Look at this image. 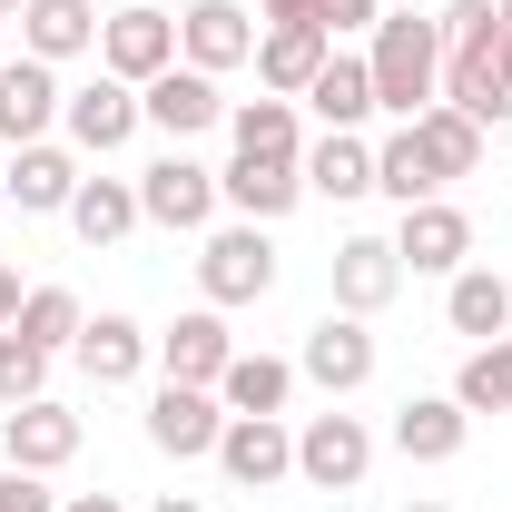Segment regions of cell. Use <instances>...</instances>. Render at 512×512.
<instances>
[{"instance_id":"obj_11","label":"cell","mask_w":512,"mask_h":512,"mask_svg":"<svg viewBox=\"0 0 512 512\" xmlns=\"http://www.w3.org/2000/svg\"><path fill=\"white\" fill-rule=\"evenodd\" d=\"M69 453H79V414L69 404H10V424H0V463L10 473H60Z\"/></svg>"},{"instance_id":"obj_13","label":"cell","mask_w":512,"mask_h":512,"mask_svg":"<svg viewBox=\"0 0 512 512\" xmlns=\"http://www.w3.org/2000/svg\"><path fill=\"white\" fill-rule=\"evenodd\" d=\"M325 60H335V40H325L316 20H266V30H256V79H266L276 99H306Z\"/></svg>"},{"instance_id":"obj_7","label":"cell","mask_w":512,"mask_h":512,"mask_svg":"<svg viewBox=\"0 0 512 512\" xmlns=\"http://www.w3.org/2000/svg\"><path fill=\"white\" fill-rule=\"evenodd\" d=\"M217 463H227L237 493H276V483L296 473V434H286V414H227Z\"/></svg>"},{"instance_id":"obj_34","label":"cell","mask_w":512,"mask_h":512,"mask_svg":"<svg viewBox=\"0 0 512 512\" xmlns=\"http://www.w3.org/2000/svg\"><path fill=\"white\" fill-rule=\"evenodd\" d=\"M0 512H60L50 473H0Z\"/></svg>"},{"instance_id":"obj_24","label":"cell","mask_w":512,"mask_h":512,"mask_svg":"<svg viewBox=\"0 0 512 512\" xmlns=\"http://www.w3.org/2000/svg\"><path fill=\"white\" fill-rule=\"evenodd\" d=\"M444 325H453V335H473V345L512 335V286L493 276V266H463V276H444Z\"/></svg>"},{"instance_id":"obj_40","label":"cell","mask_w":512,"mask_h":512,"mask_svg":"<svg viewBox=\"0 0 512 512\" xmlns=\"http://www.w3.org/2000/svg\"><path fill=\"white\" fill-rule=\"evenodd\" d=\"M503 99H512V40H503Z\"/></svg>"},{"instance_id":"obj_32","label":"cell","mask_w":512,"mask_h":512,"mask_svg":"<svg viewBox=\"0 0 512 512\" xmlns=\"http://www.w3.org/2000/svg\"><path fill=\"white\" fill-rule=\"evenodd\" d=\"M40 384H50V355L0 325V404H40Z\"/></svg>"},{"instance_id":"obj_41","label":"cell","mask_w":512,"mask_h":512,"mask_svg":"<svg viewBox=\"0 0 512 512\" xmlns=\"http://www.w3.org/2000/svg\"><path fill=\"white\" fill-rule=\"evenodd\" d=\"M0 20H20V0H0Z\"/></svg>"},{"instance_id":"obj_42","label":"cell","mask_w":512,"mask_h":512,"mask_svg":"<svg viewBox=\"0 0 512 512\" xmlns=\"http://www.w3.org/2000/svg\"><path fill=\"white\" fill-rule=\"evenodd\" d=\"M404 512H444V503H404Z\"/></svg>"},{"instance_id":"obj_33","label":"cell","mask_w":512,"mask_h":512,"mask_svg":"<svg viewBox=\"0 0 512 512\" xmlns=\"http://www.w3.org/2000/svg\"><path fill=\"white\" fill-rule=\"evenodd\" d=\"M375 20H384V0H316L325 40H355V30H375Z\"/></svg>"},{"instance_id":"obj_20","label":"cell","mask_w":512,"mask_h":512,"mask_svg":"<svg viewBox=\"0 0 512 512\" xmlns=\"http://www.w3.org/2000/svg\"><path fill=\"white\" fill-rule=\"evenodd\" d=\"M463 434H473V414H463L453 394H404V404H394V453H404V463H453Z\"/></svg>"},{"instance_id":"obj_17","label":"cell","mask_w":512,"mask_h":512,"mask_svg":"<svg viewBox=\"0 0 512 512\" xmlns=\"http://www.w3.org/2000/svg\"><path fill=\"white\" fill-rule=\"evenodd\" d=\"M217 197L256 217V227H276L296 197H306V158H237V168H217Z\"/></svg>"},{"instance_id":"obj_39","label":"cell","mask_w":512,"mask_h":512,"mask_svg":"<svg viewBox=\"0 0 512 512\" xmlns=\"http://www.w3.org/2000/svg\"><path fill=\"white\" fill-rule=\"evenodd\" d=\"M493 20H503V40H512V0H493Z\"/></svg>"},{"instance_id":"obj_6","label":"cell","mask_w":512,"mask_h":512,"mask_svg":"<svg viewBox=\"0 0 512 512\" xmlns=\"http://www.w3.org/2000/svg\"><path fill=\"white\" fill-rule=\"evenodd\" d=\"M394 256H404V276H463L473 266V217L453 197H424V207H404Z\"/></svg>"},{"instance_id":"obj_4","label":"cell","mask_w":512,"mask_h":512,"mask_svg":"<svg viewBox=\"0 0 512 512\" xmlns=\"http://www.w3.org/2000/svg\"><path fill=\"white\" fill-rule=\"evenodd\" d=\"M217 434H227V404H217V384H158V394H148V444L168 453V463L217 453Z\"/></svg>"},{"instance_id":"obj_25","label":"cell","mask_w":512,"mask_h":512,"mask_svg":"<svg viewBox=\"0 0 512 512\" xmlns=\"http://www.w3.org/2000/svg\"><path fill=\"white\" fill-rule=\"evenodd\" d=\"M306 188L316 197H375V148H365V128H325L316 148H306Z\"/></svg>"},{"instance_id":"obj_3","label":"cell","mask_w":512,"mask_h":512,"mask_svg":"<svg viewBox=\"0 0 512 512\" xmlns=\"http://www.w3.org/2000/svg\"><path fill=\"white\" fill-rule=\"evenodd\" d=\"M296 473H306L316 493H355V483L375 473L365 414H306V424H296Z\"/></svg>"},{"instance_id":"obj_27","label":"cell","mask_w":512,"mask_h":512,"mask_svg":"<svg viewBox=\"0 0 512 512\" xmlns=\"http://www.w3.org/2000/svg\"><path fill=\"white\" fill-rule=\"evenodd\" d=\"M69 227H79V247H119L128 227H138V188H128V178H79Z\"/></svg>"},{"instance_id":"obj_15","label":"cell","mask_w":512,"mask_h":512,"mask_svg":"<svg viewBox=\"0 0 512 512\" xmlns=\"http://www.w3.org/2000/svg\"><path fill=\"white\" fill-rule=\"evenodd\" d=\"M60 99H69V89L50 79V60H30V50H20V60H0V138H10V148L50 138Z\"/></svg>"},{"instance_id":"obj_18","label":"cell","mask_w":512,"mask_h":512,"mask_svg":"<svg viewBox=\"0 0 512 512\" xmlns=\"http://www.w3.org/2000/svg\"><path fill=\"white\" fill-rule=\"evenodd\" d=\"M158 365H168V384H217L227 365H237V335H227V316H217V306L178 316L168 335H158Z\"/></svg>"},{"instance_id":"obj_14","label":"cell","mask_w":512,"mask_h":512,"mask_svg":"<svg viewBox=\"0 0 512 512\" xmlns=\"http://www.w3.org/2000/svg\"><path fill=\"white\" fill-rule=\"evenodd\" d=\"M138 119L148 128H168V138H197V128H217L227 119V99H217V79H207V69H158V79H148V89H138Z\"/></svg>"},{"instance_id":"obj_19","label":"cell","mask_w":512,"mask_h":512,"mask_svg":"<svg viewBox=\"0 0 512 512\" xmlns=\"http://www.w3.org/2000/svg\"><path fill=\"white\" fill-rule=\"evenodd\" d=\"M69 355H79V375H89V384H138V375H148V355H158V335H148L138 316H89Z\"/></svg>"},{"instance_id":"obj_22","label":"cell","mask_w":512,"mask_h":512,"mask_svg":"<svg viewBox=\"0 0 512 512\" xmlns=\"http://www.w3.org/2000/svg\"><path fill=\"white\" fill-rule=\"evenodd\" d=\"M20 50L30 60H79V50H99V10L89 0H20Z\"/></svg>"},{"instance_id":"obj_26","label":"cell","mask_w":512,"mask_h":512,"mask_svg":"<svg viewBox=\"0 0 512 512\" xmlns=\"http://www.w3.org/2000/svg\"><path fill=\"white\" fill-rule=\"evenodd\" d=\"M306 109H316L325 128H365L375 119V69L355 60V50H335V60L316 69V89H306Z\"/></svg>"},{"instance_id":"obj_2","label":"cell","mask_w":512,"mask_h":512,"mask_svg":"<svg viewBox=\"0 0 512 512\" xmlns=\"http://www.w3.org/2000/svg\"><path fill=\"white\" fill-rule=\"evenodd\" d=\"M197 286H207V306H256V296L276 286V247H266V227H256V217L217 227V237L197 247Z\"/></svg>"},{"instance_id":"obj_43","label":"cell","mask_w":512,"mask_h":512,"mask_svg":"<svg viewBox=\"0 0 512 512\" xmlns=\"http://www.w3.org/2000/svg\"><path fill=\"white\" fill-rule=\"evenodd\" d=\"M0 207H10V197H0Z\"/></svg>"},{"instance_id":"obj_35","label":"cell","mask_w":512,"mask_h":512,"mask_svg":"<svg viewBox=\"0 0 512 512\" xmlns=\"http://www.w3.org/2000/svg\"><path fill=\"white\" fill-rule=\"evenodd\" d=\"M256 20H316V0H256Z\"/></svg>"},{"instance_id":"obj_1","label":"cell","mask_w":512,"mask_h":512,"mask_svg":"<svg viewBox=\"0 0 512 512\" xmlns=\"http://www.w3.org/2000/svg\"><path fill=\"white\" fill-rule=\"evenodd\" d=\"M365 69H375V109L424 119V109L444 99V30H434V20H414V10H384Z\"/></svg>"},{"instance_id":"obj_23","label":"cell","mask_w":512,"mask_h":512,"mask_svg":"<svg viewBox=\"0 0 512 512\" xmlns=\"http://www.w3.org/2000/svg\"><path fill=\"white\" fill-rule=\"evenodd\" d=\"M404 128H414V158L434 168V188H453V178H473V168H483V128L463 119V109H444V99H434L424 119H404Z\"/></svg>"},{"instance_id":"obj_31","label":"cell","mask_w":512,"mask_h":512,"mask_svg":"<svg viewBox=\"0 0 512 512\" xmlns=\"http://www.w3.org/2000/svg\"><path fill=\"white\" fill-rule=\"evenodd\" d=\"M79 296H69V286H30V296H20V316H10V335H30V345H40V355H60V345H79Z\"/></svg>"},{"instance_id":"obj_12","label":"cell","mask_w":512,"mask_h":512,"mask_svg":"<svg viewBox=\"0 0 512 512\" xmlns=\"http://www.w3.org/2000/svg\"><path fill=\"white\" fill-rule=\"evenodd\" d=\"M178 60L188 69H237V60H256V20L237 10V0H188L178 10Z\"/></svg>"},{"instance_id":"obj_29","label":"cell","mask_w":512,"mask_h":512,"mask_svg":"<svg viewBox=\"0 0 512 512\" xmlns=\"http://www.w3.org/2000/svg\"><path fill=\"white\" fill-rule=\"evenodd\" d=\"M286 394H296V365H286V355H237V365L217 375V404H227V414H286Z\"/></svg>"},{"instance_id":"obj_9","label":"cell","mask_w":512,"mask_h":512,"mask_svg":"<svg viewBox=\"0 0 512 512\" xmlns=\"http://www.w3.org/2000/svg\"><path fill=\"white\" fill-rule=\"evenodd\" d=\"M138 217L148 227H207L217 217V168H197V158H158V168H138Z\"/></svg>"},{"instance_id":"obj_16","label":"cell","mask_w":512,"mask_h":512,"mask_svg":"<svg viewBox=\"0 0 512 512\" xmlns=\"http://www.w3.org/2000/svg\"><path fill=\"white\" fill-rule=\"evenodd\" d=\"M394 286H404L394 237H345V247H335V306H345V316H384Z\"/></svg>"},{"instance_id":"obj_5","label":"cell","mask_w":512,"mask_h":512,"mask_svg":"<svg viewBox=\"0 0 512 512\" xmlns=\"http://www.w3.org/2000/svg\"><path fill=\"white\" fill-rule=\"evenodd\" d=\"M99 69L109 79H128V89H148L158 69H178V20L168 10H119V20H99Z\"/></svg>"},{"instance_id":"obj_10","label":"cell","mask_w":512,"mask_h":512,"mask_svg":"<svg viewBox=\"0 0 512 512\" xmlns=\"http://www.w3.org/2000/svg\"><path fill=\"white\" fill-rule=\"evenodd\" d=\"M60 128H69V148L109 158V148H128V138H138V89L99 69L89 89H69V99H60Z\"/></svg>"},{"instance_id":"obj_21","label":"cell","mask_w":512,"mask_h":512,"mask_svg":"<svg viewBox=\"0 0 512 512\" xmlns=\"http://www.w3.org/2000/svg\"><path fill=\"white\" fill-rule=\"evenodd\" d=\"M0 197H10L20 217H50V207H69V197H79V158H69V148H50V138H30V148L10 158Z\"/></svg>"},{"instance_id":"obj_28","label":"cell","mask_w":512,"mask_h":512,"mask_svg":"<svg viewBox=\"0 0 512 512\" xmlns=\"http://www.w3.org/2000/svg\"><path fill=\"white\" fill-rule=\"evenodd\" d=\"M227 128H237V158H306V138H296V99H237L227 109Z\"/></svg>"},{"instance_id":"obj_37","label":"cell","mask_w":512,"mask_h":512,"mask_svg":"<svg viewBox=\"0 0 512 512\" xmlns=\"http://www.w3.org/2000/svg\"><path fill=\"white\" fill-rule=\"evenodd\" d=\"M60 512H128L119 493H79V503H60Z\"/></svg>"},{"instance_id":"obj_38","label":"cell","mask_w":512,"mask_h":512,"mask_svg":"<svg viewBox=\"0 0 512 512\" xmlns=\"http://www.w3.org/2000/svg\"><path fill=\"white\" fill-rule=\"evenodd\" d=\"M148 512H207V503H178V493H168V503H148Z\"/></svg>"},{"instance_id":"obj_8","label":"cell","mask_w":512,"mask_h":512,"mask_svg":"<svg viewBox=\"0 0 512 512\" xmlns=\"http://www.w3.org/2000/svg\"><path fill=\"white\" fill-rule=\"evenodd\" d=\"M296 375L316 384V394H335V404H345L355 384H375V335H365V316H345V306H335L325 325H306V355H296Z\"/></svg>"},{"instance_id":"obj_36","label":"cell","mask_w":512,"mask_h":512,"mask_svg":"<svg viewBox=\"0 0 512 512\" xmlns=\"http://www.w3.org/2000/svg\"><path fill=\"white\" fill-rule=\"evenodd\" d=\"M20 296H30V286H20V276H10V266H0V325L20 316Z\"/></svg>"},{"instance_id":"obj_30","label":"cell","mask_w":512,"mask_h":512,"mask_svg":"<svg viewBox=\"0 0 512 512\" xmlns=\"http://www.w3.org/2000/svg\"><path fill=\"white\" fill-rule=\"evenodd\" d=\"M453 404H463V414H512V335H493V345H473V355H463Z\"/></svg>"}]
</instances>
